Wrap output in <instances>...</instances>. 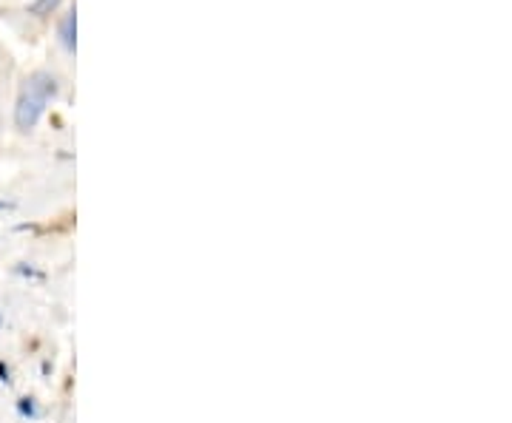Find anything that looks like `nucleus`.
<instances>
[{
    "label": "nucleus",
    "mask_w": 512,
    "mask_h": 423,
    "mask_svg": "<svg viewBox=\"0 0 512 423\" xmlns=\"http://www.w3.org/2000/svg\"><path fill=\"white\" fill-rule=\"evenodd\" d=\"M14 273H17V276H37V278L43 276L40 270H34V267H26V264H17V267H14Z\"/></svg>",
    "instance_id": "5"
},
{
    "label": "nucleus",
    "mask_w": 512,
    "mask_h": 423,
    "mask_svg": "<svg viewBox=\"0 0 512 423\" xmlns=\"http://www.w3.org/2000/svg\"><path fill=\"white\" fill-rule=\"evenodd\" d=\"M57 6H60V0H34V3L29 6V11L37 14V17H43V14H51Z\"/></svg>",
    "instance_id": "4"
},
{
    "label": "nucleus",
    "mask_w": 512,
    "mask_h": 423,
    "mask_svg": "<svg viewBox=\"0 0 512 423\" xmlns=\"http://www.w3.org/2000/svg\"><path fill=\"white\" fill-rule=\"evenodd\" d=\"M17 412H20L23 418H40V407H37L34 398H20V401H17Z\"/></svg>",
    "instance_id": "3"
},
{
    "label": "nucleus",
    "mask_w": 512,
    "mask_h": 423,
    "mask_svg": "<svg viewBox=\"0 0 512 423\" xmlns=\"http://www.w3.org/2000/svg\"><path fill=\"white\" fill-rule=\"evenodd\" d=\"M60 43H63L66 51H74V48H77V11H74V9H71V11L63 17V23H60Z\"/></svg>",
    "instance_id": "2"
},
{
    "label": "nucleus",
    "mask_w": 512,
    "mask_h": 423,
    "mask_svg": "<svg viewBox=\"0 0 512 423\" xmlns=\"http://www.w3.org/2000/svg\"><path fill=\"white\" fill-rule=\"evenodd\" d=\"M11 208H14L11 202H0V211H11Z\"/></svg>",
    "instance_id": "7"
},
{
    "label": "nucleus",
    "mask_w": 512,
    "mask_h": 423,
    "mask_svg": "<svg viewBox=\"0 0 512 423\" xmlns=\"http://www.w3.org/2000/svg\"><path fill=\"white\" fill-rule=\"evenodd\" d=\"M54 94H57V80H54L48 71H34V74L26 80V85H23V91H20V97H17L14 125H17L20 131H31V128L37 125V120L43 117L46 103H48Z\"/></svg>",
    "instance_id": "1"
},
{
    "label": "nucleus",
    "mask_w": 512,
    "mask_h": 423,
    "mask_svg": "<svg viewBox=\"0 0 512 423\" xmlns=\"http://www.w3.org/2000/svg\"><path fill=\"white\" fill-rule=\"evenodd\" d=\"M9 381H11V378H9V367L0 361V384H9Z\"/></svg>",
    "instance_id": "6"
}]
</instances>
